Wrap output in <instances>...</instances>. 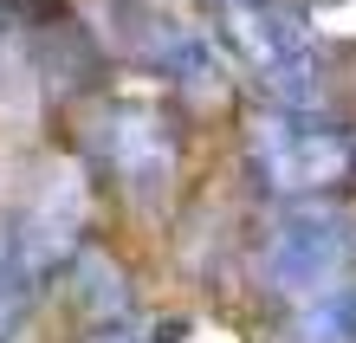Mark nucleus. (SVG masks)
<instances>
[{
	"label": "nucleus",
	"mask_w": 356,
	"mask_h": 343,
	"mask_svg": "<svg viewBox=\"0 0 356 343\" xmlns=\"http://www.w3.org/2000/svg\"><path fill=\"white\" fill-rule=\"evenodd\" d=\"M85 143H91L97 168L143 207L175 188L181 130H175V117L162 111V104H149V97H104L85 117Z\"/></svg>",
	"instance_id": "f257e3e1"
},
{
	"label": "nucleus",
	"mask_w": 356,
	"mask_h": 343,
	"mask_svg": "<svg viewBox=\"0 0 356 343\" xmlns=\"http://www.w3.org/2000/svg\"><path fill=\"white\" fill-rule=\"evenodd\" d=\"M246 156H253V175L272 195H305V201H318V195H330V188H343L356 175V136L343 123L311 117V111L253 117Z\"/></svg>",
	"instance_id": "f03ea898"
},
{
	"label": "nucleus",
	"mask_w": 356,
	"mask_h": 343,
	"mask_svg": "<svg viewBox=\"0 0 356 343\" xmlns=\"http://www.w3.org/2000/svg\"><path fill=\"white\" fill-rule=\"evenodd\" d=\"M343 272H356V214L330 201L291 207L266 246V285L285 298H311Z\"/></svg>",
	"instance_id": "7ed1b4c3"
},
{
	"label": "nucleus",
	"mask_w": 356,
	"mask_h": 343,
	"mask_svg": "<svg viewBox=\"0 0 356 343\" xmlns=\"http://www.w3.org/2000/svg\"><path fill=\"white\" fill-rule=\"evenodd\" d=\"M72 298H78V311L91 317V324H117L123 311H130V292H123V266L111 260V253H78V272H72Z\"/></svg>",
	"instance_id": "20e7f679"
},
{
	"label": "nucleus",
	"mask_w": 356,
	"mask_h": 343,
	"mask_svg": "<svg viewBox=\"0 0 356 343\" xmlns=\"http://www.w3.org/2000/svg\"><path fill=\"white\" fill-rule=\"evenodd\" d=\"M291 343H356V272H343L337 285L305 298Z\"/></svg>",
	"instance_id": "39448f33"
},
{
	"label": "nucleus",
	"mask_w": 356,
	"mask_h": 343,
	"mask_svg": "<svg viewBox=\"0 0 356 343\" xmlns=\"http://www.w3.org/2000/svg\"><path fill=\"white\" fill-rule=\"evenodd\" d=\"M33 298H39V272L19 260V246L0 253V343H13L19 330H26Z\"/></svg>",
	"instance_id": "423d86ee"
},
{
	"label": "nucleus",
	"mask_w": 356,
	"mask_h": 343,
	"mask_svg": "<svg viewBox=\"0 0 356 343\" xmlns=\"http://www.w3.org/2000/svg\"><path fill=\"white\" fill-rule=\"evenodd\" d=\"M207 7H240V0H207Z\"/></svg>",
	"instance_id": "0eeeda50"
}]
</instances>
